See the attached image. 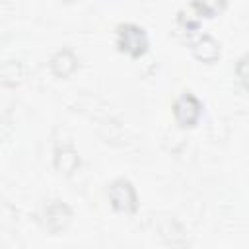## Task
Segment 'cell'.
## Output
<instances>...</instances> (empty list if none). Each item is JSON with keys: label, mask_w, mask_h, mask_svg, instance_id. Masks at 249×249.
I'll return each instance as SVG.
<instances>
[{"label": "cell", "mask_w": 249, "mask_h": 249, "mask_svg": "<svg viewBox=\"0 0 249 249\" xmlns=\"http://www.w3.org/2000/svg\"><path fill=\"white\" fill-rule=\"evenodd\" d=\"M117 43H119L121 51H126L132 56L142 54L146 45H148L144 29L134 25V23H121L117 27Z\"/></svg>", "instance_id": "cell-1"}, {"label": "cell", "mask_w": 249, "mask_h": 249, "mask_svg": "<svg viewBox=\"0 0 249 249\" xmlns=\"http://www.w3.org/2000/svg\"><path fill=\"white\" fill-rule=\"evenodd\" d=\"M109 196L113 200V206L119 210L132 212L136 208V195L132 185L126 179H117L109 189Z\"/></svg>", "instance_id": "cell-2"}, {"label": "cell", "mask_w": 249, "mask_h": 249, "mask_svg": "<svg viewBox=\"0 0 249 249\" xmlns=\"http://www.w3.org/2000/svg\"><path fill=\"white\" fill-rule=\"evenodd\" d=\"M173 111H175L177 121H179L183 126H191V124L196 121L198 113H200V103L195 99V95L185 93V95H181V97L177 99Z\"/></svg>", "instance_id": "cell-3"}]
</instances>
